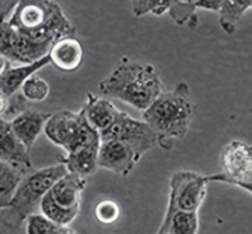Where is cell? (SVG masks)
Here are the masks:
<instances>
[{"mask_svg": "<svg viewBox=\"0 0 252 234\" xmlns=\"http://www.w3.org/2000/svg\"><path fill=\"white\" fill-rule=\"evenodd\" d=\"M39 210L46 217L54 220L55 223L62 226H70V223H73V220L80 213V209H66V207L58 205L52 198V195L49 194V191L46 192L41 201Z\"/></svg>", "mask_w": 252, "mask_h": 234, "instance_id": "20", "label": "cell"}, {"mask_svg": "<svg viewBox=\"0 0 252 234\" xmlns=\"http://www.w3.org/2000/svg\"><path fill=\"white\" fill-rule=\"evenodd\" d=\"M21 94L31 102H42L49 96V84L42 77L32 74L21 86Z\"/></svg>", "mask_w": 252, "mask_h": 234, "instance_id": "22", "label": "cell"}, {"mask_svg": "<svg viewBox=\"0 0 252 234\" xmlns=\"http://www.w3.org/2000/svg\"><path fill=\"white\" fill-rule=\"evenodd\" d=\"M84 115L91 125L94 126L99 134L107 131L114 124L119 109L107 99L98 97L93 93L87 94V101L83 107Z\"/></svg>", "mask_w": 252, "mask_h": 234, "instance_id": "15", "label": "cell"}, {"mask_svg": "<svg viewBox=\"0 0 252 234\" xmlns=\"http://www.w3.org/2000/svg\"><path fill=\"white\" fill-rule=\"evenodd\" d=\"M95 217L102 225H112L121 216V206L114 199H104L99 201L95 206Z\"/></svg>", "mask_w": 252, "mask_h": 234, "instance_id": "24", "label": "cell"}, {"mask_svg": "<svg viewBox=\"0 0 252 234\" xmlns=\"http://www.w3.org/2000/svg\"><path fill=\"white\" fill-rule=\"evenodd\" d=\"M142 157L129 146L119 140H101L98 150V167L122 177L129 175Z\"/></svg>", "mask_w": 252, "mask_h": 234, "instance_id": "9", "label": "cell"}, {"mask_svg": "<svg viewBox=\"0 0 252 234\" xmlns=\"http://www.w3.org/2000/svg\"><path fill=\"white\" fill-rule=\"evenodd\" d=\"M49 117L51 114H46V112H41L35 109H24L23 112H20L18 115L13 118L10 124L16 136L23 142V144L27 149H31L39 134L44 131Z\"/></svg>", "mask_w": 252, "mask_h": 234, "instance_id": "13", "label": "cell"}, {"mask_svg": "<svg viewBox=\"0 0 252 234\" xmlns=\"http://www.w3.org/2000/svg\"><path fill=\"white\" fill-rule=\"evenodd\" d=\"M99 144H90L72 153H67L61 162L67 167L69 172L89 178L98 168Z\"/></svg>", "mask_w": 252, "mask_h": 234, "instance_id": "16", "label": "cell"}, {"mask_svg": "<svg viewBox=\"0 0 252 234\" xmlns=\"http://www.w3.org/2000/svg\"><path fill=\"white\" fill-rule=\"evenodd\" d=\"M87 187V178L67 172L55 182L49 189L54 201L66 209H80L81 194Z\"/></svg>", "mask_w": 252, "mask_h": 234, "instance_id": "12", "label": "cell"}, {"mask_svg": "<svg viewBox=\"0 0 252 234\" xmlns=\"http://www.w3.org/2000/svg\"><path fill=\"white\" fill-rule=\"evenodd\" d=\"M0 160L9 163L24 172H30L32 170L30 149H27L16 136L10 121L1 117H0Z\"/></svg>", "mask_w": 252, "mask_h": 234, "instance_id": "10", "label": "cell"}, {"mask_svg": "<svg viewBox=\"0 0 252 234\" xmlns=\"http://www.w3.org/2000/svg\"><path fill=\"white\" fill-rule=\"evenodd\" d=\"M20 0H0V21L7 20V16L13 13Z\"/></svg>", "mask_w": 252, "mask_h": 234, "instance_id": "25", "label": "cell"}, {"mask_svg": "<svg viewBox=\"0 0 252 234\" xmlns=\"http://www.w3.org/2000/svg\"><path fill=\"white\" fill-rule=\"evenodd\" d=\"M7 23L18 34L46 46L76 34V28L55 0H20Z\"/></svg>", "mask_w": 252, "mask_h": 234, "instance_id": "2", "label": "cell"}, {"mask_svg": "<svg viewBox=\"0 0 252 234\" xmlns=\"http://www.w3.org/2000/svg\"><path fill=\"white\" fill-rule=\"evenodd\" d=\"M11 105H13L11 96H6L4 93L0 91V117L3 118L4 115L11 114Z\"/></svg>", "mask_w": 252, "mask_h": 234, "instance_id": "26", "label": "cell"}, {"mask_svg": "<svg viewBox=\"0 0 252 234\" xmlns=\"http://www.w3.org/2000/svg\"><path fill=\"white\" fill-rule=\"evenodd\" d=\"M49 63H51L49 55L38 59L36 62L26 63L18 67H13L11 62H9L7 66L4 67V70L0 74V91L4 93L6 96L16 94L18 90H21V86L24 84V81L27 80L30 76L35 74L38 70H41Z\"/></svg>", "mask_w": 252, "mask_h": 234, "instance_id": "14", "label": "cell"}, {"mask_svg": "<svg viewBox=\"0 0 252 234\" xmlns=\"http://www.w3.org/2000/svg\"><path fill=\"white\" fill-rule=\"evenodd\" d=\"M9 62H10V61H7V59H6L4 56H1V55H0V74H1V72L4 70V67L7 66V63H9Z\"/></svg>", "mask_w": 252, "mask_h": 234, "instance_id": "29", "label": "cell"}, {"mask_svg": "<svg viewBox=\"0 0 252 234\" xmlns=\"http://www.w3.org/2000/svg\"><path fill=\"white\" fill-rule=\"evenodd\" d=\"M230 185H234V187H238V188H243L245 189L247 192L252 194V174L247 175V177H244V178H241V180L233 181Z\"/></svg>", "mask_w": 252, "mask_h": 234, "instance_id": "28", "label": "cell"}, {"mask_svg": "<svg viewBox=\"0 0 252 234\" xmlns=\"http://www.w3.org/2000/svg\"><path fill=\"white\" fill-rule=\"evenodd\" d=\"M26 174L17 167L0 160V209L9 206L20 181Z\"/></svg>", "mask_w": 252, "mask_h": 234, "instance_id": "19", "label": "cell"}, {"mask_svg": "<svg viewBox=\"0 0 252 234\" xmlns=\"http://www.w3.org/2000/svg\"><path fill=\"white\" fill-rule=\"evenodd\" d=\"M46 137L56 146H61L66 153H72L81 147L101 143L99 132L91 125L84 111H59L51 114L44 128Z\"/></svg>", "mask_w": 252, "mask_h": 234, "instance_id": "5", "label": "cell"}, {"mask_svg": "<svg viewBox=\"0 0 252 234\" xmlns=\"http://www.w3.org/2000/svg\"><path fill=\"white\" fill-rule=\"evenodd\" d=\"M99 93L144 111L164 90L161 77L153 65L121 58L117 67L98 84Z\"/></svg>", "mask_w": 252, "mask_h": 234, "instance_id": "1", "label": "cell"}, {"mask_svg": "<svg viewBox=\"0 0 252 234\" xmlns=\"http://www.w3.org/2000/svg\"><path fill=\"white\" fill-rule=\"evenodd\" d=\"M101 140H119L129 144L139 157L158 144L157 134L144 121H137L126 112L118 111L114 124L107 131L101 132Z\"/></svg>", "mask_w": 252, "mask_h": 234, "instance_id": "7", "label": "cell"}, {"mask_svg": "<svg viewBox=\"0 0 252 234\" xmlns=\"http://www.w3.org/2000/svg\"><path fill=\"white\" fill-rule=\"evenodd\" d=\"M51 63L58 70L73 73L79 70L84 59V49L81 42L74 36H64L56 41L49 49Z\"/></svg>", "mask_w": 252, "mask_h": 234, "instance_id": "11", "label": "cell"}, {"mask_svg": "<svg viewBox=\"0 0 252 234\" xmlns=\"http://www.w3.org/2000/svg\"><path fill=\"white\" fill-rule=\"evenodd\" d=\"M28 234H72L76 233L70 226H62L55 223L44 213H32L27 217Z\"/></svg>", "mask_w": 252, "mask_h": 234, "instance_id": "21", "label": "cell"}, {"mask_svg": "<svg viewBox=\"0 0 252 234\" xmlns=\"http://www.w3.org/2000/svg\"><path fill=\"white\" fill-rule=\"evenodd\" d=\"M220 164L223 172L209 175V182L231 184L235 180L252 174V144L241 140H231L220 153Z\"/></svg>", "mask_w": 252, "mask_h": 234, "instance_id": "8", "label": "cell"}, {"mask_svg": "<svg viewBox=\"0 0 252 234\" xmlns=\"http://www.w3.org/2000/svg\"><path fill=\"white\" fill-rule=\"evenodd\" d=\"M223 0H198L196 3V9H205L210 11H217L221 7Z\"/></svg>", "mask_w": 252, "mask_h": 234, "instance_id": "27", "label": "cell"}, {"mask_svg": "<svg viewBox=\"0 0 252 234\" xmlns=\"http://www.w3.org/2000/svg\"><path fill=\"white\" fill-rule=\"evenodd\" d=\"M67 172L69 170L62 162L36 171L31 170L27 172L20 181L9 206L0 209L3 210L0 215V232L18 230V227L27 220L30 215L36 213L41 206V201L51 187Z\"/></svg>", "mask_w": 252, "mask_h": 234, "instance_id": "4", "label": "cell"}, {"mask_svg": "<svg viewBox=\"0 0 252 234\" xmlns=\"http://www.w3.org/2000/svg\"><path fill=\"white\" fill-rule=\"evenodd\" d=\"M199 232L198 210H177L164 215L160 234H196Z\"/></svg>", "mask_w": 252, "mask_h": 234, "instance_id": "17", "label": "cell"}, {"mask_svg": "<svg viewBox=\"0 0 252 234\" xmlns=\"http://www.w3.org/2000/svg\"><path fill=\"white\" fill-rule=\"evenodd\" d=\"M252 9V0H223L219 10V23L227 34H234L237 24L243 18L245 11Z\"/></svg>", "mask_w": 252, "mask_h": 234, "instance_id": "18", "label": "cell"}, {"mask_svg": "<svg viewBox=\"0 0 252 234\" xmlns=\"http://www.w3.org/2000/svg\"><path fill=\"white\" fill-rule=\"evenodd\" d=\"M193 117L195 107L190 102L187 83H178L168 93L162 91L153 104L143 111V121L157 134L158 146L164 150H171L172 140L182 139L188 134Z\"/></svg>", "mask_w": 252, "mask_h": 234, "instance_id": "3", "label": "cell"}, {"mask_svg": "<svg viewBox=\"0 0 252 234\" xmlns=\"http://www.w3.org/2000/svg\"><path fill=\"white\" fill-rule=\"evenodd\" d=\"M174 0H133V14L142 17L144 14L162 16L171 9Z\"/></svg>", "mask_w": 252, "mask_h": 234, "instance_id": "23", "label": "cell"}, {"mask_svg": "<svg viewBox=\"0 0 252 234\" xmlns=\"http://www.w3.org/2000/svg\"><path fill=\"white\" fill-rule=\"evenodd\" d=\"M207 177L193 171H177L170 180V195L165 215L177 210H199L207 194Z\"/></svg>", "mask_w": 252, "mask_h": 234, "instance_id": "6", "label": "cell"}]
</instances>
